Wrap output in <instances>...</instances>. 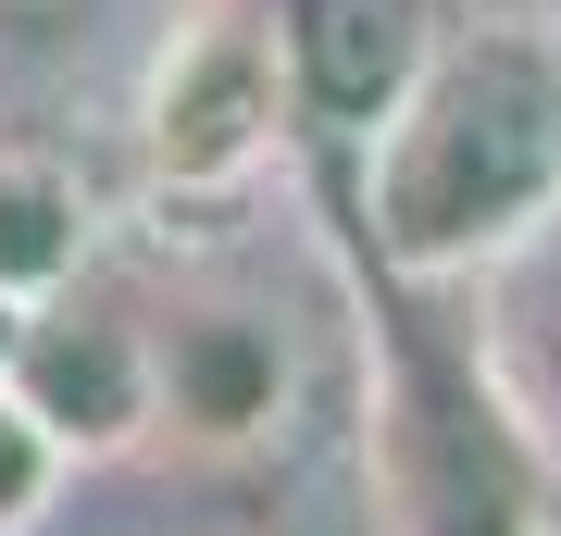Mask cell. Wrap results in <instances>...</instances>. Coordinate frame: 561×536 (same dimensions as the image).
Listing matches in <instances>:
<instances>
[{
    "label": "cell",
    "mask_w": 561,
    "mask_h": 536,
    "mask_svg": "<svg viewBox=\"0 0 561 536\" xmlns=\"http://www.w3.org/2000/svg\"><path fill=\"white\" fill-rule=\"evenodd\" d=\"M561 213V38L537 13H449L362 138V238L400 287H461Z\"/></svg>",
    "instance_id": "6da1fadb"
},
{
    "label": "cell",
    "mask_w": 561,
    "mask_h": 536,
    "mask_svg": "<svg viewBox=\"0 0 561 536\" xmlns=\"http://www.w3.org/2000/svg\"><path fill=\"white\" fill-rule=\"evenodd\" d=\"M375 461H387V524L400 536H537L549 461L512 424L500 375L474 362V324H387V399H375Z\"/></svg>",
    "instance_id": "7a4b0ae2"
},
{
    "label": "cell",
    "mask_w": 561,
    "mask_h": 536,
    "mask_svg": "<svg viewBox=\"0 0 561 536\" xmlns=\"http://www.w3.org/2000/svg\"><path fill=\"white\" fill-rule=\"evenodd\" d=\"M287 125H300V76H287L275 0H187V13L162 25L150 76H138V162H150V187H175V199L250 187Z\"/></svg>",
    "instance_id": "3957f363"
},
{
    "label": "cell",
    "mask_w": 561,
    "mask_h": 536,
    "mask_svg": "<svg viewBox=\"0 0 561 536\" xmlns=\"http://www.w3.org/2000/svg\"><path fill=\"white\" fill-rule=\"evenodd\" d=\"M0 387H13L76 461H113L138 424H162V350H150V324H125L113 299H88V287L25 299Z\"/></svg>",
    "instance_id": "277c9868"
},
{
    "label": "cell",
    "mask_w": 561,
    "mask_h": 536,
    "mask_svg": "<svg viewBox=\"0 0 561 536\" xmlns=\"http://www.w3.org/2000/svg\"><path fill=\"white\" fill-rule=\"evenodd\" d=\"M437 0H275L287 76H300V125L324 138H375V113L412 88V62L437 50Z\"/></svg>",
    "instance_id": "5b68a950"
},
{
    "label": "cell",
    "mask_w": 561,
    "mask_h": 536,
    "mask_svg": "<svg viewBox=\"0 0 561 536\" xmlns=\"http://www.w3.org/2000/svg\"><path fill=\"white\" fill-rule=\"evenodd\" d=\"M474 287V362L500 375L512 424L537 437V461L561 475V225H537L524 250H500Z\"/></svg>",
    "instance_id": "8992f818"
},
{
    "label": "cell",
    "mask_w": 561,
    "mask_h": 536,
    "mask_svg": "<svg viewBox=\"0 0 561 536\" xmlns=\"http://www.w3.org/2000/svg\"><path fill=\"white\" fill-rule=\"evenodd\" d=\"M162 424L175 437H201V449H238L275 424V399H287V350L262 338L250 312H175L162 324Z\"/></svg>",
    "instance_id": "52a82bcc"
},
{
    "label": "cell",
    "mask_w": 561,
    "mask_h": 536,
    "mask_svg": "<svg viewBox=\"0 0 561 536\" xmlns=\"http://www.w3.org/2000/svg\"><path fill=\"white\" fill-rule=\"evenodd\" d=\"M88 250H101V199L88 175L38 138H0V299H50L88 275Z\"/></svg>",
    "instance_id": "ba28073f"
},
{
    "label": "cell",
    "mask_w": 561,
    "mask_h": 536,
    "mask_svg": "<svg viewBox=\"0 0 561 536\" xmlns=\"http://www.w3.org/2000/svg\"><path fill=\"white\" fill-rule=\"evenodd\" d=\"M62 475H76V449H62L50 424L25 412L13 387H0V536H25V524H38L50 499H62Z\"/></svg>",
    "instance_id": "9c48e42d"
},
{
    "label": "cell",
    "mask_w": 561,
    "mask_h": 536,
    "mask_svg": "<svg viewBox=\"0 0 561 536\" xmlns=\"http://www.w3.org/2000/svg\"><path fill=\"white\" fill-rule=\"evenodd\" d=\"M13 324H25V299H0V362H13Z\"/></svg>",
    "instance_id": "30bf717a"
},
{
    "label": "cell",
    "mask_w": 561,
    "mask_h": 536,
    "mask_svg": "<svg viewBox=\"0 0 561 536\" xmlns=\"http://www.w3.org/2000/svg\"><path fill=\"white\" fill-rule=\"evenodd\" d=\"M537 536H561V475H549V512H537Z\"/></svg>",
    "instance_id": "8fae6325"
}]
</instances>
